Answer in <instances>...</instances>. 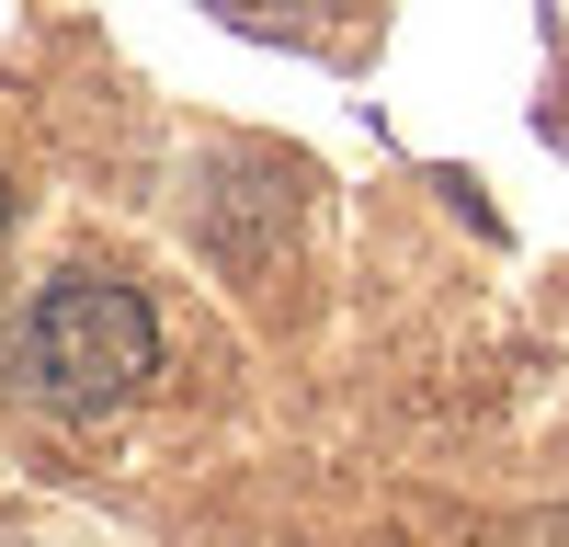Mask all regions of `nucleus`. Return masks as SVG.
<instances>
[{
	"mask_svg": "<svg viewBox=\"0 0 569 547\" xmlns=\"http://www.w3.org/2000/svg\"><path fill=\"white\" fill-rule=\"evenodd\" d=\"M0 206H12V195H0Z\"/></svg>",
	"mask_w": 569,
	"mask_h": 547,
	"instance_id": "nucleus-2",
	"label": "nucleus"
},
{
	"mask_svg": "<svg viewBox=\"0 0 569 547\" xmlns=\"http://www.w3.org/2000/svg\"><path fill=\"white\" fill-rule=\"evenodd\" d=\"M160 365V319L114 274H58L23 308V388L46 410H114L137 377Z\"/></svg>",
	"mask_w": 569,
	"mask_h": 547,
	"instance_id": "nucleus-1",
	"label": "nucleus"
}]
</instances>
